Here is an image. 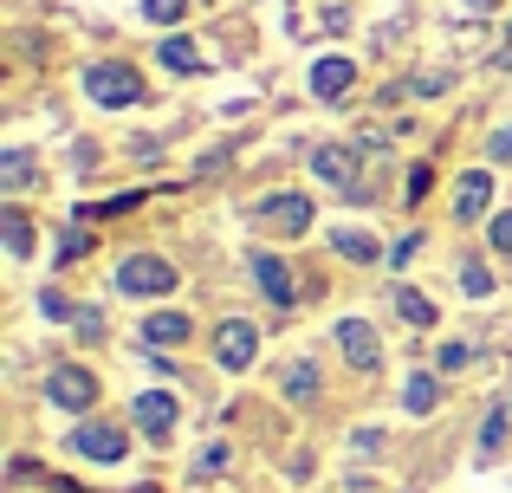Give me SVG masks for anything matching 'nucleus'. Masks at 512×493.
<instances>
[{
	"mask_svg": "<svg viewBox=\"0 0 512 493\" xmlns=\"http://www.w3.org/2000/svg\"><path fill=\"white\" fill-rule=\"evenodd\" d=\"M85 91H91V104H104V111H130V104H143V72L124 65V59H104V65L85 72Z\"/></svg>",
	"mask_w": 512,
	"mask_h": 493,
	"instance_id": "obj_1",
	"label": "nucleus"
},
{
	"mask_svg": "<svg viewBox=\"0 0 512 493\" xmlns=\"http://www.w3.org/2000/svg\"><path fill=\"white\" fill-rule=\"evenodd\" d=\"M117 286H124L130 299H163V292H175V266L163 253H130V260L117 266Z\"/></svg>",
	"mask_w": 512,
	"mask_h": 493,
	"instance_id": "obj_2",
	"label": "nucleus"
},
{
	"mask_svg": "<svg viewBox=\"0 0 512 493\" xmlns=\"http://www.w3.org/2000/svg\"><path fill=\"white\" fill-rule=\"evenodd\" d=\"M253 221H260L266 234H279V241H299V234H312V202L305 195H266L260 208H253Z\"/></svg>",
	"mask_w": 512,
	"mask_h": 493,
	"instance_id": "obj_3",
	"label": "nucleus"
},
{
	"mask_svg": "<svg viewBox=\"0 0 512 493\" xmlns=\"http://www.w3.org/2000/svg\"><path fill=\"white\" fill-rule=\"evenodd\" d=\"M46 396H52V409H72V416H85V409L98 403V377H91L85 364H52Z\"/></svg>",
	"mask_w": 512,
	"mask_h": 493,
	"instance_id": "obj_4",
	"label": "nucleus"
},
{
	"mask_svg": "<svg viewBox=\"0 0 512 493\" xmlns=\"http://www.w3.org/2000/svg\"><path fill=\"white\" fill-rule=\"evenodd\" d=\"M253 357H260V325H247V318H221V325H214V364H221V370H247Z\"/></svg>",
	"mask_w": 512,
	"mask_h": 493,
	"instance_id": "obj_5",
	"label": "nucleus"
},
{
	"mask_svg": "<svg viewBox=\"0 0 512 493\" xmlns=\"http://www.w3.org/2000/svg\"><path fill=\"white\" fill-rule=\"evenodd\" d=\"M72 448H78L85 461H104V468H111V461H124L130 435L117 429V422H78V429H72Z\"/></svg>",
	"mask_w": 512,
	"mask_h": 493,
	"instance_id": "obj_6",
	"label": "nucleus"
},
{
	"mask_svg": "<svg viewBox=\"0 0 512 493\" xmlns=\"http://www.w3.org/2000/svg\"><path fill=\"white\" fill-rule=\"evenodd\" d=\"M338 351L350 357V370H363V377L383 370V338H376L363 318H344V325H338Z\"/></svg>",
	"mask_w": 512,
	"mask_h": 493,
	"instance_id": "obj_7",
	"label": "nucleus"
},
{
	"mask_svg": "<svg viewBox=\"0 0 512 493\" xmlns=\"http://www.w3.org/2000/svg\"><path fill=\"white\" fill-rule=\"evenodd\" d=\"M253 279H260V292L279 305V312L299 305V279H292V266L279 260V253H253Z\"/></svg>",
	"mask_w": 512,
	"mask_h": 493,
	"instance_id": "obj_8",
	"label": "nucleus"
},
{
	"mask_svg": "<svg viewBox=\"0 0 512 493\" xmlns=\"http://www.w3.org/2000/svg\"><path fill=\"white\" fill-rule=\"evenodd\" d=\"M175 416H182V409H175V396H169V390H143V396H137V429L150 435V442H169Z\"/></svg>",
	"mask_w": 512,
	"mask_h": 493,
	"instance_id": "obj_9",
	"label": "nucleus"
},
{
	"mask_svg": "<svg viewBox=\"0 0 512 493\" xmlns=\"http://www.w3.org/2000/svg\"><path fill=\"white\" fill-rule=\"evenodd\" d=\"M312 169L331 182V189H344V195H357V156L344 150V143H325V150H312Z\"/></svg>",
	"mask_w": 512,
	"mask_h": 493,
	"instance_id": "obj_10",
	"label": "nucleus"
},
{
	"mask_svg": "<svg viewBox=\"0 0 512 493\" xmlns=\"http://www.w3.org/2000/svg\"><path fill=\"white\" fill-rule=\"evenodd\" d=\"M487 208H493V176H487V169H467L461 189H454V215H461V221H480Z\"/></svg>",
	"mask_w": 512,
	"mask_h": 493,
	"instance_id": "obj_11",
	"label": "nucleus"
},
{
	"mask_svg": "<svg viewBox=\"0 0 512 493\" xmlns=\"http://www.w3.org/2000/svg\"><path fill=\"white\" fill-rule=\"evenodd\" d=\"M350 85H357V65H350L344 52H331V59L312 65V98H344Z\"/></svg>",
	"mask_w": 512,
	"mask_h": 493,
	"instance_id": "obj_12",
	"label": "nucleus"
},
{
	"mask_svg": "<svg viewBox=\"0 0 512 493\" xmlns=\"http://www.w3.org/2000/svg\"><path fill=\"white\" fill-rule=\"evenodd\" d=\"M188 318L182 312H150L143 318V344H150V351H175V344H188Z\"/></svg>",
	"mask_w": 512,
	"mask_h": 493,
	"instance_id": "obj_13",
	"label": "nucleus"
},
{
	"mask_svg": "<svg viewBox=\"0 0 512 493\" xmlns=\"http://www.w3.org/2000/svg\"><path fill=\"white\" fill-rule=\"evenodd\" d=\"M156 59H163L169 72H182V78H188V72H201V65H208V59H201V46H195V39H182V33H169L163 46H156Z\"/></svg>",
	"mask_w": 512,
	"mask_h": 493,
	"instance_id": "obj_14",
	"label": "nucleus"
},
{
	"mask_svg": "<svg viewBox=\"0 0 512 493\" xmlns=\"http://www.w3.org/2000/svg\"><path fill=\"white\" fill-rule=\"evenodd\" d=\"M331 247H338L344 260H357V266L383 260V247H376V234H370V228H338V234H331Z\"/></svg>",
	"mask_w": 512,
	"mask_h": 493,
	"instance_id": "obj_15",
	"label": "nucleus"
},
{
	"mask_svg": "<svg viewBox=\"0 0 512 493\" xmlns=\"http://www.w3.org/2000/svg\"><path fill=\"white\" fill-rule=\"evenodd\" d=\"M435 403H441V383L428 377V370H415V377L402 383V409H409V416H428Z\"/></svg>",
	"mask_w": 512,
	"mask_h": 493,
	"instance_id": "obj_16",
	"label": "nucleus"
},
{
	"mask_svg": "<svg viewBox=\"0 0 512 493\" xmlns=\"http://www.w3.org/2000/svg\"><path fill=\"white\" fill-rule=\"evenodd\" d=\"M0 234H7V253H13V260H26V253H33V221H26L20 208H0Z\"/></svg>",
	"mask_w": 512,
	"mask_h": 493,
	"instance_id": "obj_17",
	"label": "nucleus"
},
{
	"mask_svg": "<svg viewBox=\"0 0 512 493\" xmlns=\"http://www.w3.org/2000/svg\"><path fill=\"white\" fill-rule=\"evenodd\" d=\"M286 403H318V364H286Z\"/></svg>",
	"mask_w": 512,
	"mask_h": 493,
	"instance_id": "obj_18",
	"label": "nucleus"
},
{
	"mask_svg": "<svg viewBox=\"0 0 512 493\" xmlns=\"http://www.w3.org/2000/svg\"><path fill=\"white\" fill-rule=\"evenodd\" d=\"M396 312L409 318L415 331H428V325H435V318H441V312H435V299H422V292H415V286H402V292H396Z\"/></svg>",
	"mask_w": 512,
	"mask_h": 493,
	"instance_id": "obj_19",
	"label": "nucleus"
},
{
	"mask_svg": "<svg viewBox=\"0 0 512 493\" xmlns=\"http://www.w3.org/2000/svg\"><path fill=\"white\" fill-rule=\"evenodd\" d=\"M0 182H7V189H26V182H33V156H26V150H7V163H0Z\"/></svg>",
	"mask_w": 512,
	"mask_h": 493,
	"instance_id": "obj_20",
	"label": "nucleus"
},
{
	"mask_svg": "<svg viewBox=\"0 0 512 493\" xmlns=\"http://www.w3.org/2000/svg\"><path fill=\"white\" fill-rule=\"evenodd\" d=\"M506 448V409H493L487 422H480V455H500Z\"/></svg>",
	"mask_w": 512,
	"mask_h": 493,
	"instance_id": "obj_21",
	"label": "nucleus"
},
{
	"mask_svg": "<svg viewBox=\"0 0 512 493\" xmlns=\"http://www.w3.org/2000/svg\"><path fill=\"white\" fill-rule=\"evenodd\" d=\"M461 292H467V299H487V292H493V273L480 260H467L461 266Z\"/></svg>",
	"mask_w": 512,
	"mask_h": 493,
	"instance_id": "obj_22",
	"label": "nucleus"
},
{
	"mask_svg": "<svg viewBox=\"0 0 512 493\" xmlns=\"http://www.w3.org/2000/svg\"><path fill=\"white\" fill-rule=\"evenodd\" d=\"M143 13H150L156 26H175V20L188 13V0H143Z\"/></svg>",
	"mask_w": 512,
	"mask_h": 493,
	"instance_id": "obj_23",
	"label": "nucleus"
},
{
	"mask_svg": "<svg viewBox=\"0 0 512 493\" xmlns=\"http://www.w3.org/2000/svg\"><path fill=\"white\" fill-rule=\"evenodd\" d=\"M227 468V442H214V448H201V461H195V481H208V474H221Z\"/></svg>",
	"mask_w": 512,
	"mask_h": 493,
	"instance_id": "obj_24",
	"label": "nucleus"
},
{
	"mask_svg": "<svg viewBox=\"0 0 512 493\" xmlns=\"http://www.w3.org/2000/svg\"><path fill=\"white\" fill-rule=\"evenodd\" d=\"M428 189H435V169H428V163H415V169H409V202H422Z\"/></svg>",
	"mask_w": 512,
	"mask_h": 493,
	"instance_id": "obj_25",
	"label": "nucleus"
},
{
	"mask_svg": "<svg viewBox=\"0 0 512 493\" xmlns=\"http://www.w3.org/2000/svg\"><path fill=\"white\" fill-rule=\"evenodd\" d=\"M72 325H78V338H104V318L91 312V305H78V318H72Z\"/></svg>",
	"mask_w": 512,
	"mask_h": 493,
	"instance_id": "obj_26",
	"label": "nucleus"
},
{
	"mask_svg": "<svg viewBox=\"0 0 512 493\" xmlns=\"http://www.w3.org/2000/svg\"><path fill=\"white\" fill-rule=\"evenodd\" d=\"M493 253H512V208L493 215Z\"/></svg>",
	"mask_w": 512,
	"mask_h": 493,
	"instance_id": "obj_27",
	"label": "nucleus"
},
{
	"mask_svg": "<svg viewBox=\"0 0 512 493\" xmlns=\"http://www.w3.org/2000/svg\"><path fill=\"white\" fill-rule=\"evenodd\" d=\"M467 357H474L467 344H441V357H435V364H441V370H467Z\"/></svg>",
	"mask_w": 512,
	"mask_h": 493,
	"instance_id": "obj_28",
	"label": "nucleus"
},
{
	"mask_svg": "<svg viewBox=\"0 0 512 493\" xmlns=\"http://www.w3.org/2000/svg\"><path fill=\"white\" fill-rule=\"evenodd\" d=\"M415 247H422V234H402V241L389 247V266H409V260H415Z\"/></svg>",
	"mask_w": 512,
	"mask_h": 493,
	"instance_id": "obj_29",
	"label": "nucleus"
},
{
	"mask_svg": "<svg viewBox=\"0 0 512 493\" xmlns=\"http://www.w3.org/2000/svg\"><path fill=\"white\" fill-rule=\"evenodd\" d=\"M91 247V234L85 228H72V234H65V241H59V253H65V260H78V253H85Z\"/></svg>",
	"mask_w": 512,
	"mask_h": 493,
	"instance_id": "obj_30",
	"label": "nucleus"
},
{
	"mask_svg": "<svg viewBox=\"0 0 512 493\" xmlns=\"http://www.w3.org/2000/svg\"><path fill=\"white\" fill-rule=\"evenodd\" d=\"M39 305H46V318H78V305H65L59 292H46V299H39Z\"/></svg>",
	"mask_w": 512,
	"mask_h": 493,
	"instance_id": "obj_31",
	"label": "nucleus"
},
{
	"mask_svg": "<svg viewBox=\"0 0 512 493\" xmlns=\"http://www.w3.org/2000/svg\"><path fill=\"white\" fill-rule=\"evenodd\" d=\"M493 156H500V163H512V130H493V143H487Z\"/></svg>",
	"mask_w": 512,
	"mask_h": 493,
	"instance_id": "obj_32",
	"label": "nucleus"
},
{
	"mask_svg": "<svg viewBox=\"0 0 512 493\" xmlns=\"http://www.w3.org/2000/svg\"><path fill=\"white\" fill-rule=\"evenodd\" d=\"M500 65H506V72H512V33H506V52H500Z\"/></svg>",
	"mask_w": 512,
	"mask_h": 493,
	"instance_id": "obj_33",
	"label": "nucleus"
},
{
	"mask_svg": "<svg viewBox=\"0 0 512 493\" xmlns=\"http://www.w3.org/2000/svg\"><path fill=\"white\" fill-rule=\"evenodd\" d=\"M137 493H163V487H137Z\"/></svg>",
	"mask_w": 512,
	"mask_h": 493,
	"instance_id": "obj_34",
	"label": "nucleus"
}]
</instances>
